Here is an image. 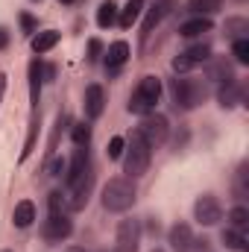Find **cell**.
Masks as SVG:
<instances>
[{"mask_svg": "<svg viewBox=\"0 0 249 252\" xmlns=\"http://www.w3.org/2000/svg\"><path fill=\"white\" fill-rule=\"evenodd\" d=\"M18 21H21V30H24V35H35V32H38V18H35V15H30V12H21V15H18Z\"/></svg>", "mask_w": 249, "mask_h": 252, "instance_id": "4dcf8cb0", "label": "cell"}, {"mask_svg": "<svg viewBox=\"0 0 249 252\" xmlns=\"http://www.w3.org/2000/svg\"><path fill=\"white\" fill-rule=\"evenodd\" d=\"M173 3H176V0H156V3L147 9V15H144V24H141V41H144V44H147V38L153 35V30H156V27H158V24H161L167 15H170Z\"/></svg>", "mask_w": 249, "mask_h": 252, "instance_id": "7c38bea8", "label": "cell"}, {"mask_svg": "<svg viewBox=\"0 0 249 252\" xmlns=\"http://www.w3.org/2000/svg\"><path fill=\"white\" fill-rule=\"evenodd\" d=\"M185 144H187V129H182V132L176 135V141H173V147H176V150H182Z\"/></svg>", "mask_w": 249, "mask_h": 252, "instance_id": "d590c367", "label": "cell"}, {"mask_svg": "<svg viewBox=\"0 0 249 252\" xmlns=\"http://www.w3.org/2000/svg\"><path fill=\"white\" fill-rule=\"evenodd\" d=\"M153 252H164V250H158V247H156V250H153Z\"/></svg>", "mask_w": 249, "mask_h": 252, "instance_id": "60d3db41", "label": "cell"}, {"mask_svg": "<svg viewBox=\"0 0 249 252\" xmlns=\"http://www.w3.org/2000/svg\"><path fill=\"white\" fill-rule=\"evenodd\" d=\"M185 9L196 18H211V15H217L223 9V0H187Z\"/></svg>", "mask_w": 249, "mask_h": 252, "instance_id": "7402d4cb", "label": "cell"}, {"mask_svg": "<svg viewBox=\"0 0 249 252\" xmlns=\"http://www.w3.org/2000/svg\"><path fill=\"white\" fill-rule=\"evenodd\" d=\"M62 173H64V158L50 156L47 158V176H62Z\"/></svg>", "mask_w": 249, "mask_h": 252, "instance_id": "d6a6232c", "label": "cell"}, {"mask_svg": "<svg viewBox=\"0 0 249 252\" xmlns=\"http://www.w3.org/2000/svg\"><path fill=\"white\" fill-rule=\"evenodd\" d=\"M129 44L126 41H112L109 44V50H106V67L109 70H118V67H124L126 62H129Z\"/></svg>", "mask_w": 249, "mask_h": 252, "instance_id": "ac0fdd59", "label": "cell"}, {"mask_svg": "<svg viewBox=\"0 0 249 252\" xmlns=\"http://www.w3.org/2000/svg\"><path fill=\"white\" fill-rule=\"evenodd\" d=\"M193 220H196L199 226H217V223L223 220V205H220V199H217L214 193L196 196V202H193Z\"/></svg>", "mask_w": 249, "mask_h": 252, "instance_id": "ba28073f", "label": "cell"}, {"mask_svg": "<svg viewBox=\"0 0 249 252\" xmlns=\"http://www.w3.org/2000/svg\"><path fill=\"white\" fill-rule=\"evenodd\" d=\"M232 56L238 64H249V38H238L232 41Z\"/></svg>", "mask_w": 249, "mask_h": 252, "instance_id": "f546056e", "label": "cell"}, {"mask_svg": "<svg viewBox=\"0 0 249 252\" xmlns=\"http://www.w3.org/2000/svg\"><path fill=\"white\" fill-rule=\"evenodd\" d=\"M3 94H6V73L0 70V100H3Z\"/></svg>", "mask_w": 249, "mask_h": 252, "instance_id": "74e56055", "label": "cell"}, {"mask_svg": "<svg viewBox=\"0 0 249 252\" xmlns=\"http://www.w3.org/2000/svg\"><path fill=\"white\" fill-rule=\"evenodd\" d=\"M56 79V64H44V82H53Z\"/></svg>", "mask_w": 249, "mask_h": 252, "instance_id": "8d00e7d4", "label": "cell"}, {"mask_svg": "<svg viewBox=\"0 0 249 252\" xmlns=\"http://www.w3.org/2000/svg\"><path fill=\"white\" fill-rule=\"evenodd\" d=\"M82 109H85V118L88 121H97L103 112H106V88L91 82L85 88V97H82Z\"/></svg>", "mask_w": 249, "mask_h": 252, "instance_id": "4fadbf2b", "label": "cell"}, {"mask_svg": "<svg viewBox=\"0 0 249 252\" xmlns=\"http://www.w3.org/2000/svg\"><path fill=\"white\" fill-rule=\"evenodd\" d=\"M141 247V220L126 217L118 223V235H115V252H138Z\"/></svg>", "mask_w": 249, "mask_h": 252, "instance_id": "8fae6325", "label": "cell"}, {"mask_svg": "<svg viewBox=\"0 0 249 252\" xmlns=\"http://www.w3.org/2000/svg\"><path fill=\"white\" fill-rule=\"evenodd\" d=\"M135 179H126V176H118V179H109L103 185V208L112 211V214H124L135 205Z\"/></svg>", "mask_w": 249, "mask_h": 252, "instance_id": "3957f363", "label": "cell"}, {"mask_svg": "<svg viewBox=\"0 0 249 252\" xmlns=\"http://www.w3.org/2000/svg\"><path fill=\"white\" fill-rule=\"evenodd\" d=\"M41 132V109H32V118H30V129H27V141H24V150H21V161H27L35 150V138Z\"/></svg>", "mask_w": 249, "mask_h": 252, "instance_id": "d6986e66", "label": "cell"}, {"mask_svg": "<svg viewBox=\"0 0 249 252\" xmlns=\"http://www.w3.org/2000/svg\"><path fill=\"white\" fill-rule=\"evenodd\" d=\"M214 30V21L211 18H187L185 24H179V35L182 38H196V35H205V32H211Z\"/></svg>", "mask_w": 249, "mask_h": 252, "instance_id": "e0dca14e", "label": "cell"}, {"mask_svg": "<svg viewBox=\"0 0 249 252\" xmlns=\"http://www.w3.org/2000/svg\"><path fill=\"white\" fill-rule=\"evenodd\" d=\"M217 103H220V109H235L238 103H244V85L238 79L220 85L217 88Z\"/></svg>", "mask_w": 249, "mask_h": 252, "instance_id": "2e32d148", "label": "cell"}, {"mask_svg": "<svg viewBox=\"0 0 249 252\" xmlns=\"http://www.w3.org/2000/svg\"><path fill=\"white\" fill-rule=\"evenodd\" d=\"M64 252H88V250H82V247H70V250H64Z\"/></svg>", "mask_w": 249, "mask_h": 252, "instance_id": "f35d334b", "label": "cell"}, {"mask_svg": "<svg viewBox=\"0 0 249 252\" xmlns=\"http://www.w3.org/2000/svg\"><path fill=\"white\" fill-rule=\"evenodd\" d=\"M70 141H73V147H88L91 144V124H73L70 126Z\"/></svg>", "mask_w": 249, "mask_h": 252, "instance_id": "83f0119b", "label": "cell"}, {"mask_svg": "<svg viewBox=\"0 0 249 252\" xmlns=\"http://www.w3.org/2000/svg\"><path fill=\"white\" fill-rule=\"evenodd\" d=\"M94 179H97V173H94V164L88 167V170H82L76 179H70V182H64V205H67V211H82L85 205H88V199H91V190H94Z\"/></svg>", "mask_w": 249, "mask_h": 252, "instance_id": "5b68a950", "label": "cell"}, {"mask_svg": "<svg viewBox=\"0 0 249 252\" xmlns=\"http://www.w3.org/2000/svg\"><path fill=\"white\" fill-rule=\"evenodd\" d=\"M59 38H62V32H56V30H44V32L32 35V53H38V56L50 53L59 44Z\"/></svg>", "mask_w": 249, "mask_h": 252, "instance_id": "44dd1931", "label": "cell"}, {"mask_svg": "<svg viewBox=\"0 0 249 252\" xmlns=\"http://www.w3.org/2000/svg\"><path fill=\"white\" fill-rule=\"evenodd\" d=\"M3 252H12V250H3Z\"/></svg>", "mask_w": 249, "mask_h": 252, "instance_id": "7bdbcfd3", "label": "cell"}, {"mask_svg": "<svg viewBox=\"0 0 249 252\" xmlns=\"http://www.w3.org/2000/svg\"><path fill=\"white\" fill-rule=\"evenodd\" d=\"M158 97H161V79L158 76H153V73H147V76H141V82L135 85V91L129 94V103H126V109L132 112V115H150V112H156V103H158Z\"/></svg>", "mask_w": 249, "mask_h": 252, "instance_id": "277c9868", "label": "cell"}, {"mask_svg": "<svg viewBox=\"0 0 249 252\" xmlns=\"http://www.w3.org/2000/svg\"><path fill=\"white\" fill-rule=\"evenodd\" d=\"M124 147H126V138H121V135H115L112 141H109V158H121L124 156Z\"/></svg>", "mask_w": 249, "mask_h": 252, "instance_id": "1f68e13d", "label": "cell"}, {"mask_svg": "<svg viewBox=\"0 0 249 252\" xmlns=\"http://www.w3.org/2000/svg\"><path fill=\"white\" fill-rule=\"evenodd\" d=\"M235 196L244 202L249 196V167H247V161L238 167V173H235Z\"/></svg>", "mask_w": 249, "mask_h": 252, "instance_id": "4316f807", "label": "cell"}, {"mask_svg": "<svg viewBox=\"0 0 249 252\" xmlns=\"http://www.w3.org/2000/svg\"><path fill=\"white\" fill-rule=\"evenodd\" d=\"M124 173L126 179H141L147 170H150V158H153V150L150 144L141 138V132L135 129L129 138H126V147H124Z\"/></svg>", "mask_w": 249, "mask_h": 252, "instance_id": "7a4b0ae2", "label": "cell"}, {"mask_svg": "<svg viewBox=\"0 0 249 252\" xmlns=\"http://www.w3.org/2000/svg\"><path fill=\"white\" fill-rule=\"evenodd\" d=\"M100 53H103V41H100V38H91V41H88V62H97Z\"/></svg>", "mask_w": 249, "mask_h": 252, "instance_id": "836d02e7", "label": "cell"}, {"mask_svg": "<svg viewBox=\"0 0 249 252\" xmlns=\"http://www.w3.org/2000/svg\"><path fill=\"white\" fill-rule=\"evenodd\" d=\"M141 12H144V0H129L124 9H118V24H121L124 30H129V27L141 18Z\"/></svg>", "mask_w": 249, "mask_h": 252, "instance_id": "cb8c5ba5", "label": "cell"}, {"mask_svg": "<svg viewBox=\"0 0 249 252\" xmlns=\"http://www.w3.org/2000/svg\"><path fill=\"white\" fill-rule=\"evenodd\" d=\"M223 30H226V35H229L232 41H238V38H247V32H249V21H247V18H229Z\"/></svg>", "mask_w": 249, "mask_h": 252, "instance_id": "484cf974", "label": "cell"}, {"mask_svg": "<svg viewBox=\"0 0 249 252\" xmlns=\"http://www.w3.org/2000/svg\"><path fill=\"white\" fill-rule=\"evenodd\" d=\"M205 64H208V73H205V76H208L211 82H217V85L235 82V67H232L229 59H223V56H220V59H214V56H211Z\"/></svg>", "mask_w": 249, "mask_h": 252, "instance_id": "9a60e30c", "label": "cell"}, {"mask_svg": "<svg viewBox=\"0 0 249 252\" xmlns=\"http://www.w3.org/2000/svg\"><path fill=\"white\" fill-rule=\"evenodd\" d=\"M70 235H73V220L67 217V211H50L41 226V238L47 244H62Z\"/></svg>", "mask_w": 249, "mask_h": 252, "instance_id": "52a82bcc", "label": "cell"}, {"mask_svg": "<svg viewBox=\"0 0 249 252\" xmlns=\"http://www.w3.org/2000/svg\"><path fill=\"white\" fill-rule=\"evenodd\" d=\"M27 76H30V103H32V109H38L41 88H44V62L41 59H32L30 67H27Z\"/></svg>", "mask_w": 249, "mask_h": 252, "instance_id": "5bb4252c", "label": "cell"}, {"mask_svg": "<svg viewBox=\"0 0 249 252\" xmlns=\"http://www.w3.org/2000/svg\"><path fill=\"white\" fill-rule=\"evenodd\" d=\"M229 223H232V229L247 232V226H249V208L247 205H235V208L229 211Z\"/></svg>", "mask_w": 249, "mask_h": 252, "instance_id": "f1b7e54d", "label": "cell"}, {"mask_svg": "<svg viewBox=\"0 0 249 252\" xmlns=\"http://www.w3.org/2000/svg\"><path fill=\"white\" fill-rule=\"evenodd\" d=\"M167 244H170L176 252H190V250H205V244H208V241H205V238L199 241V238L193 235V229H190L187 223L179 220V223H173V226H170V232H167Z\"/></svg>", "mask_w": 249, "mask_h": 252, "instance_id": "9c48e42d", "label": "cell"}, {"mask_svg": "<svg viewBox=\"0 0 249 252\" xmlns=\"http://www.w3.org/2000/svg\"><path fill=\"white\" fill-rule=\"evenodd\" d=\"M32 3H41V0H32Z\"/></svg>", "mask_w": 249, "mask_h": 252, "instance_id": "b9f144b4", "label": "cell"}, {"mask_svg": "<svg viewBox=\"0 0 249 252\" xmlns=\"http://www.w3.org/2000/svg\"><path fill=\"white\" fill-rule=\"evenodd\" d=\"M12 223H15L18 229H30V226L35 223V202L21 199V202L15 205V211H12Z\"/></svg>", "mask_w": 249, "mask_h": 252, "instance_id": "ffe728a7", "label": "cell"}, {"mask_svg": "<svg viewBox=\"0 0 249 252\" xmlns=\"http://www.w3.org/2000/svg\"><path fill=\"white\" fill-rule=\"evenodd\" d=\"M220 241H223V247L232 252H247V232H238V229H232V226H226L223 232H220Z\"/></svg>", "mask_w": 249, "mask_h": 252, "instance_id": "603a6c76", "label": "cell"}, {"mask_svg": "<svg viewBox=\"0 0 249 252\" xmlns=\"http://www.w3.org/2000/svg\"><path fill=\"white\" fill-rule=\"evenodd\" d=\"M112 24H118V3L115 0H103L100 9H97V27L109 30Z\"/></svg>", "mask_w": 249, "mask_h": 252, "instance_id": "d4e9b609", "label": "cell"}, {"mask_svg": "<svg viewBox=\"0 0 249 252\" xmlns=\"http://www.w3.org/2000/svg\"><path fill=\"white\" fill-rule=\"evenodd\" d=\"M9 44H12V32H9V30L0 24V50H6Z\"/></svg>", "mask_w": 249, "mask_h": 252, "instance_id": "e575fe53", "label": "cell"}, {"mask_svg": "<svg viewBox=\"0 0 249 252\" xmlns=\"http://www.w3.org/2000/svg\"><path fill=\"white\" fill-rule=\"evenodd\" d=\"M138 132H141V138L150 144V150H158V147H164V144H167V138H170V124H167V118H164V115L150 112V115H144V118H141Z\"/></svg>", "mask_w": 249, "mask_h": 252, "instance_id": "8992f818", "label": "cell"}, {"mask_svg": "<svg viewBox=\"0 0 249 252\" xmlns=\"http://www.w3.org/2000/svg\"><path fill=\"white\" fill-rule=\"evenodd\" d=\"M59 3H64V6H70V3H76V0H59Z\"/></svg>", "mask_w": 249, "mask_h": 252, "instance_id": "ab89813d", "label": "cell"}, {"mask_svg": "<svg viewBox=\"0 0 249 252\" xmlns=\"http://www.w3.org/2000/svg\"><path fill=\"white\" fill-rule=\"evenodd\" d=\"M167 91H170L173 106H176V109H182V112L196 109V106H199V103H205V97H208V88H205V82H202V79L182 76V73H176V76L170 79Z\"/></svg>", "mask_w": 249, "mask_h": 252, "instance_id": "6da1fadb", "label": "cell"}, {"mask_svg": "<svg viewBox=\"0 0 249 252\" xmlns=\"http://www.w3.org/2000/svg\"><path fill=\"white\" fill-rule=\"evenodd\" d=\"M208 59H211V44H205V41L190 44L187 50H182V53L173 59V73H187V70H193V67L205 64Z\"/></svg>", "mask_w": 249, "mask_h": 252, "instance_id": "30bf717a", "label": "cell"}]
</instances>
